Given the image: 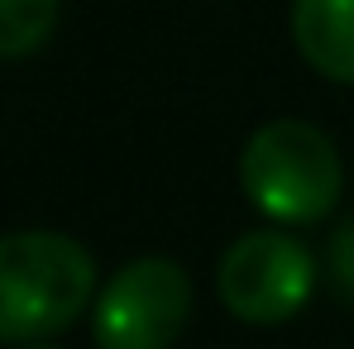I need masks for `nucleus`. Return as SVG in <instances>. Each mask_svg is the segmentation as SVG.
I'll return each mask as SVG.
<instances>
[{
  "mask_svg": "<svg viewBox=\"0 0 354 349\" xmlns=\"http://www.w3.org/2000/svg\"><path fill=\"white\" fill-rule=\"evenodd\" d=\"M330 278H335V287L354 301V216L330 234Z\"/></svg>",
  "mask_w": 354,
  "mask_h": 349,
  "instance_id": "obj_7",
  "label": "nucleus"
},
{
  "mask_svg": "<svg viewBox=\"0 0 354 349\" xmlns=\"http://www.w3.org/2000/svg\"><path fill=\"white\" fill-rule=\"evenodd\" d=\"M292 44L311 72L354 86V0H292Z\"/></svg>",
  "mask_w": 354,
  "mask_h": 349,
  "instance_id": "obj_5",
  "label": "nucleus"
},
{
  "mask_svg": "<svg viewBox=\"0 0 354 349\" xmlns=\"http://www.w3.org/2000/svg\"><path fill=\"white\" fill-rule=\"evenodd\" d=\"M96 301L91 254L58 230L0 239V345H39Z\"/></svg>",
  "mask_w": 354,
  "mask_h": 349,
  "instance_id": "obj_1",
  "label": "nucleus"
},
{
  "mask_svg": "<svg viewBox=\"0 0 354 349\" xmlns=\"http://www.w3.org/2000/svg\"><path fill=\"white\" fill-rule=\"evenodd\" d=\"M19 349H62V345H48V340H39V345H19Z\"/></svg>",
  "mask_w": 354,
  "mask_h": 349,
  "instance_id": "obj_8",
  "label": "nucleus"
},
{
  "mask_svg": "<svg viewBox=\"0 0 354 349\" xmlns=\"http://www.w3.org/2000/svg\"><path fill=\"white\" fill-rule=\"evenodd\" d=\"M216 287L230 316L249 326H278L311 301L316 263L311 249L288 230H249L225 249Z\"/></svg>",
  "mask_w": 354,
  "mask_h": 349,
  "instance_id": "obj_4",
  "label": "nucleus"
},
{
  "mask_svg": "<svg viewBox=\"0 0 354 349\" xmlns=\"http://www.w3.org/2000/svg\"><path fill=\"white\" fill-rule=\"evenodd\" d=\"M192 316V283L173 258H134L91 301L101 349H173Z\"/></svg>",
  "mask_w": 354,
  "mask_h": 349,
  "instance_id": "obj_3",
  "label": "nucleus"
},
{
  "mask_svg": "<svg viewBox=\"0 0 354 349\" xmlns=\"http://www.w3.org/2000/svg\"><path fill=\"white\" fill-rule=\"evenodd\" d=\"M239 187L273 225H316L340 206L345 163L326 129L306 120H273L249 134L239 153Z\"/></svg>",
  "mask_w": 354,
  "mask_h": 349,
  "instance_id": "obj_2",
  "label": "nucleus"
},
{
  "mask_svg": "<svg viewBox=\"0 0 354 349\" xmlns=\"http://www.w3.org/2000/svg\"><path fill=\"white\" fill-rule=\"evenodd\" d=\"M62 0H0V58H29L48 44Z\"/></svg>",
  "mask_w": 354,
  "mask_h": 349,
  "instance_id": "obj_6",
  "label": "nucleus"
}]
</instances>
